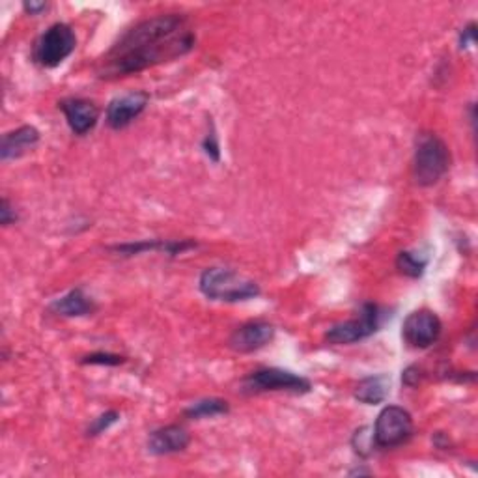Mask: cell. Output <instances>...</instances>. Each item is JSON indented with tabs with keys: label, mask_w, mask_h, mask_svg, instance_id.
<instances>
[{
	"label": "cell",
	"mask_w": 478,
	"mask_h": 478,
	"mask_svg": "<svg viewBox=\"0 0 478 478\" xmlns=\"http://www.w3.org/2000/svg\"><path fill=\"white\" fill-rule=\"evenodd\" d=\"M476 44V23H469L465 28H462L460 32V40H458V46L462 51L469 49L471 46Z\"/></svg>",
	"instance_id": "d4e9b609"
},
{
	"label": "cell",
	"mask_w": 478,
	"mask_h": 478,
	"mask_svg": "<svg viewBox=\"0 0 478 478\" xmlns=\"http://www.w3.org/2000/svg\"><path fill=\"white\" fill-rule=\"evenodd\" d=\"M275 339V327L264 320L239 325L229 339V346L238 353H252L266 348Z\"/></svg>",
	"instance_id": "30bf717a"
},
{
	"label": "cell",
	"mask_w": 478,
	"mask_h": 478,
	"mask_svg": "<svg viewBox=\"0 0 478 478\" xmlns=\"http://www.w3.org/2000/svg\"><path fill=\"white\" fill-rule=\"evenodd\" d=\"M202 150L204 154L213 161V163H219L220 161V146H219V138H217V133H215V127L211 124V131L206 135V138L202 140Z\"/></svg>",
	"instance_id": "7402d4cb"
},
{
	"label": "cell",
	"mask_w": 478,
	"mask_h": 478,
	"mask_svg": "<svg viewBox=\"0 0 478 478\" xmlns=\"http://www.w3.org/2000/svg\"><path fill=\"white\" fill-rule=\"evenodd\" d=\"M195 30L179 14H165L144 19L126 30L120 40L101 58V79H120L148 67L178 60L193 51Z\"/></svg>",
	"instance_id": "6da1fadb"
},
{
	"label": "cell",
	"mask_w": 478,
	"mask_h": 478,
	"mask_svg": "<svg viewBox=\"0 0 478 478\" xmlns=\"http://www.w3.org/2000/svg\"><path fill=\"white\" fill-rule=\"evenodd\" d=\"M127 359L118 353H108V351H94L81 359V364H99V366H120Z\"/></svg>",
	"instance_id": "44dd1931"
},
{
	"label": "cell",
	"mask_w": 478,
	"mask_h": 478,
	"mask_svg": "<svg viewBox=\"0 0 478 478\" xmlns=\"http://www.w3.org/2000/svg\"><path fill=\"white\" fill-rule=\"evenodd\" d=\"M428 268V256H417L412 250H402L396 256V270L410 279H421Z\"/></svg>",
	"instance_id": "ac0fdd59"
},
{
	"label": "cell",
	"mask_w": 478,
	"mask_h": 478,
	"mask_svg": "<svg viewBox=\"0 0 478 478\" xmlns=\"http://www.w3.org/2000/svg\"><path fill=\"white\" fill-rule=\"evenodd\" d=\"M150 103V96L146 92H129L115 97L107 107V124L110 129L120 131L131 126Z\"/></svg>",
	"instance_id": "9c48e42d"
},
{
	"label": "cell",
	"mask_w": 478,
	"mask_h": 478,
	"mask_svg": "<svg viewBox=\"0 0 478 478\" xmlns=\"http://www.w3.org/2000/svg\"><path fill=\"white\" fill-rule=\"evenodd\" d=\"M23 10L26 14H30V15H40L42 12L47 10V3H32V0H30V3L23 5Z\"/></svg>",
	"instance_id": "484cf974"
},
{
	"label": "cell",
	"mask_w": 478,
	"mask_h": 478,
	"mask_svg": "<svg viewBox=\"0 0 478 478\" xmlns=\"http://www.w3.org/2000/svg\"><path fill=\"white\" fill-rule=\"evenodd\" d=\"M376 447V439H374V430L369 426H362L359 430H355L353 437H351V449L357 456L361 458H369L372 456Z\"/></svg>",
	"instance_id": "d6986e66"
},
{
	"label": "cell",
	"mask_w": 478,
	"mask_h": 478,
	"mask_svg": "<svg viewBox=\"0 0 478 478\" xmlns=\"http://www.w3.org/2000/svg\"><path fill=\"white\" fill-rule=\"evenodd\" d=\"M391 391V378L385 374L380 376H369L357 383L353 396L361 403H366V406H378V403L385 402Z\"/></svg>",
	"instance_id": "2e32d148"
},
{
	"label": "cell",
	"mask_w": 478,
	"mask_h": 478,
	"mask_svg": "<svg viewBox=\"0 0 478 478\" xmlns=\"http://www.w3.org/2000/svg\"><path fill=\"white\" fill-rule=\"evenodd\" d=\"M198 288L211 301L239 303L260 296V286L229 268H208L202 271Z\"/></svg>",
	"instance_id": "7a4b0ae2"
},
{
	"label": "cell",
	"mask_w": 478,
	"mask_h": 478,
	"mask_svg": "<svg viewBox=\"0 0 478 478\" xmlns=\"http://www.w3.org/2000/svg\"><path fill=\"white\" fill-rule=\"evenodd\" d=\"M422 378H424L422 369H419L417 364L408 366V369L403 371V374H402V381H403V385H406V387H412V389L419 387V383L422 381Z\"/></svg>",
	"instance_id": "cb8c5ba5"
},
{
	"label": "cell",
	"mask_w": 478,
	"mask_h": 478,
	"mask_svg": "<svg viewBox=\"0 0 478 478\" xmlns=\"http://www.w3.org/2000/svg\"><path fill=\"white\" fill-rule=\"evenodd\" d=\"M451 168V152L445 140L435 133H421L415 142L413 178L421 188H432Z\"/></svg>",
	"instance_id": "3957f363"
},
{
	"label": "cell",
	"mask_w": 478,
	"mask_h": 478,
	"mask_svg": "<svg viewBox=\"0 0 478 478\" xmlns=\"http://www.w3.org/2000/svg\"><path fill=\"white\" fill-rule=\"evenodd\" d=\"M120 421V413L118 412H107V413H101L99 417H96L90 426L86 428V435L88 437H97L101 433H105L110 426L117 424Z\"/></svg>",
	"instance_id": "ffe728a7"
},
{
	"label": "cell",
	"mask_w": 478,
	"mask_h": 478,
	"mask_svg": "<svg viewBox=\"0 0 478 478\" xmlns=\"http://www.w3.org/2000/svg\"><path fill=\"white\" fill-rule=\"evenodd\" d=\"M372 430L378 449H396L406 445L413 437L415 424L408 410L400 406H387L380 412Z\"/></svg>",
	"instance_id": "52a82bcc"
},
{
	"label": "cell",
	"mask_w": 478,
	"mask_h": 478,
	"mask_svg": "<svg viewBox=\"0 0 478 478\" xmlns=\"http://www.w3.org/2000/svg\"><path fill=\"white\" fill-rule=\"evenodd\" d=\"M51 310L62 318H83L96 310V303L92 301V298L86 296L83 288H76L67 291L60 300L53 301Z\"/></svg>",
	"instance_id": "9a60e30c"
},
{
	"label": "cell",
	"mask_w": 478,
	"mask_h": 478,
	"mask_svg": "<svg viewBox=\"0 0 478 478\" xmlns=\"http://www.w3.org/2000/svg\"><path fill=\"white\" fill-rule=\"evenodd\" d=\"M381 323L383 310L376 303H364L355 318L331 327L325 333V341L333 346H350L378 333Z\"/></svg>",
	"instance_id": "5b68a950"
},
{
	"label": "cell",
	"mask_w": 478,
	"mask_h": 478,
	"mask_svg": "<svg viewBox=\"0 0 478 478\" xmlns=\"http://www.w3.org/2000/svg\"><path fill=\"white\" fill-rule=\"evenodd\" d=\"M58 108L64 113L69 129L83 137L90 133L99 120V108L94 101L83 97H67L58 103Z\"/></svg>",
	"instance_id": "8fae6325"
},
{
	"label": "cell",
	"mask_w": 478,
	"mask_h": 478,
	"mask_svg": "<svg viewBox=\"0 0 478 478\" xmlns=\"http://www.w3.org/2000/svg\"><path fill=\"white\" fill-rule=\"evenodd\" d=\"M76 47L77 36L73 28L66 23H55L36 40L32 60L46 69H53L60 66L67 56H71Z\"/></svg>",
	"instance_id": "277c9868"
},
{
	"label": "cell",
	"mask_w": 478,
	"mask_h": 478,
	"mask_svg": "<svg viewBox=\"0 0 478 478\" xmlns=\"http://www.w3.org/2000/svg\"><path fill=\"white\" fill-rule=\"evenodd\" d=\"M312 391L310 380L282 369H260L250 372L241 381L243 394H264V392H290L307 394Z\"/></svg>",
	"instance_id": "8992f818"
},
{
	"label": "cell",
	"mask_w": 478,
	"mask_h": 478,
	"mask_svg": "<svg viewBox=\"0 0 478 478\" xmlns=\"http://www.w3.org/2000/svg\"><path fill=\"white\" fill-rule=\"evenodd\" d=\"M17 220H19L17 211L14 209V206L10 204L8 198H3V202H0V225L10 227V225L17 223Z\"/></svg>",
	"instance_id": "603a6c76"
},
{
	"label": "cell",
	"mask_w": 478,
	"mask_h": 478,
	"mask_svg": "<svg viewBox=\"0 0 478 478\" xmlns=\"http://www.w3.org/2000/svg\"><path fill=\"white\" fill-rule=\"evenodd\" d=\"M191 445V433L181 424H168L154 430L148 435V453L154 456H170L183 453Z\"/></svg>",
	"instance_id": "7c38bea8"
},
{
	"label": "cell",
	"mask_w": 478,
	"mask_h": 478,
	"mask_svg": "<svg viewBox=\"0 0 478 478\" xmlns=\"http://www.w3.org/2000/svg\"><path fill=\"white\" fill-rule=\"evenodd\" d=\"M230 412L229 402L223 398H202L183 412V417L191 421H200V419H213L219 415H227Z\"/></svg>",
	"instance_id": "e0dca14e"
},
{
	"label": "cell",
	"mask_w": 478,
	"mask_h": 478,
	"mask_svg": "<svg viewBox=\"0 0 478 478\" xmlns=\"http://www.w3.org/2000/svg\"><path fill=\"white\" fill-rule=\"evenodd\" d=\"M197 247L198 243L193 239H144L137 243L115 245V247H110V250H115L122 256H135L142 252H165L168 256H178V254H183Z\"/></svg>",
	"instance_id": "4fadbf2b"
},
{
	"label": "cell",
	"mask_w": 478,
	"mask_h": 478,
	"mask_svg": "<svg viewBox=\"0 0 478 478\" xmlns=\"http://www.w3.org/2000/svg\"><path fill=\"white\" fill-rule=\"evenodd\" d=\"M441 333H443V323L439 316L432 310H415L412 312L402 325V337L408 346L415 350H426L433 346Z\"/></svg>",
	"instance_id": "ba28073f"
},
{
	"label": "cell",
	"mask_w": 478,
	"mask_h": 478,
	"mask_svg": "<svg viewBox=\"0 0 478 478\" xmlns=\"http://www.w3.org/2000/svg\"><path fill=\"white\" fill-rule=\"evenodd\" d=\"M40 142V131L34 126H21L15 131H10L3 137L0 144V159L5 163L12 159H19L25 154L32 152Z\"/></svg>",
	"instance_id": "5bb4252c"
}]
</instances>
